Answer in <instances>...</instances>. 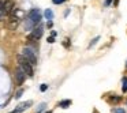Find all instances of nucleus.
<instances>
[{
  "mask_svg": "<svg viewBox=\"0 0 127 113\" xmlns=\"http://www.w3.org/2000/svg\"><path fill=\"white\" fill-rule=\"evenodd\" d=\"M41 22V12L40 10L33 8L29 11V17L25 22V29H34L37 25H40Z\"/></svg>",
  "mask_w": 127,
  "mask_h": 113,
  "instance_id": "nucleus-1",
  "label": "nucleus"
},
{
  "mask_svg": "<svg viewBox=\"0 0 127 113\" xmlns=\"http://www.w3.org/2000/svg\"><path fill=\"white\" fill-rule=\"evenodd\" d=\"M18 66H19L21 68L23 69V72H25V74L28 75V76H30V78H32V76L34 75L33 64H32L30 61H29L23 55H19V56H18Z\"/></svg>",
  "mask_w": 127,
  "mask_h": 113,
  "instance_id": "nucleus-2",
  "label": "nucleus"
},
{
  "mask_svg": "<svg viewBox=\"0 0 127 113\" xmlns=\"http://www.w3.org/2000/svg\"><path fill=\"white\" fill-rule=\"evenodd\" d=\"M42 33H44V29H42L41 25H37L36 27L32 30V33L28 36V40L29 41H38L40 38H41Z\"/></svg>",
  "mask_w": 127,
  "mask_h": 113,
  "instance_id": "nucleus-3",
  "label": "nucleus"
},
{
  "mask_svg": "<svg viewBox=\"0 0 127 113\" xmlns=\"http://www.w3.org/2000/svg\"><path fill=\"white\" fill-rule=\"evenodd\" d=\"M22 52H23L22 55L25 56V57L28 59V60L33 64V66H36V64H37V56H36V53H34V50L30 49V48H25Z\"/></svg>",
  "mask_w": 127,
  "mask_h": 113,
  "instance_id": "nucleus-4",
  "label": "nucleus"
},
{
  "mask_svg": "<svg viewBox=\"0 0 127 113\" xmlns=\"http://www.w3.org/2000/svg\"><path fill=\"white\" fill-rule=\"evenodd\" d=\"M25 79H26V74L23 72V69L21 68V67H18L17 71H15V82H17V85L21 86L25 82Z\"/></svg>",
  "mask_w": 127,
  "mask_h": 113,
  "instance_id": "nucleus-5",
  "label": "nucleus"
},
{
  "mask_svg": "<svg viewBox=\"0 0 127 113\" xmlns=\"http://www.w3.org/2000/svg\"><path fill=\"white\" fill-rule=\"evenodd\" d=\"M30 105H32V101L23 102V104H21L19 106H18V108H15V109L12 110V112H10V113H22L23 110H26V109H28L29 106H30Z\"/></svg>",
  "mask_w": 127,
  "mask_h": 113,
  "instance_id": "nucleus-6",
  "label": "nucleus"
},
{
  "mask_svg": "<svg viewBox=\"0 0 127 113\" xmlns=\"http://www.w3.org/2000/svg\"><path fill=\"white\" fill-rule=\"evenodd\" d=\"M4 8H6V15H10L11 11L15 8L14 7V1L12 0H7L6 3H4Z\"/></svg>",
  "mask_w": 127,
  "mask_h": 113,
  "instance_id": "nucleus-7",
  "label": "nucleus"
},
{
  "mask_svg": "<svg viewBox=\"0 0 127 113\" xmlns=\"http://www.w3.org/2000/svg\"><path fill=\"white\" fill-rule=\"evenodd\" d=\"M4 0H0V19H3V17L6 15V8H4Z\"/></svg>",
  "mask_w": 127,
  "mask_h": 113,
  "instance_id": "nucleus-8",
  "label": "nucleus"
},
{
  "mask_svg": "<svg viewBox=\"0 0 127 113\" xmlns=\"http://www.w3.org/2000/svg\"><path fill=\"white\" fill-rule=\"evenodd\" d=\"M70 105H71V101H70V99H64V101H62L60 104H59V106L60 108H64V109H66V108H68Z\"/></svg>",
  "mask_w": 127,
  "mask_h": 113,
  "instance_id": "nucleus-9",
  "label": "nucleus"
},
{
  "mask_svg": "<svg viewBox=\"0 0 127 113\" xmlns=\"http://www.w3.org/2000/svg\"><path fill=\"white\" fill-rule=\"evenodd\" d=\"M122 90H123V93L127 91V78H123V86H122Z\"/></svg>",
  "mask_w": 127,
  "mask_h": 113,
  "instance_id": "nucleus-10",
  "label": "nucleus"
},
{
  "mask_svg": "<svg viewBox=\"0 0 127 113\" xmlns=\"http://www.w3.org/2000/svg\"><path fill=\"white\" fill-rule=\"evenodd\" d=\"M45 17H47V19H52V17H53V14H52V11H51V10H47V11H45Z\"/></svg>",
  "mask_w": 127,
  "mask_h": 113,
  "instance_id": "nucleus-11",
  "label": "nucleus"
},
{
  "mask_svg": "<svg viewBox=\"0 0 127 113\" xmlns=\"http://www.w3.org/2000/svg\"><path fill=\"white\" fill-rule=\"evenodd\" d=\"M109 101L111 102H119V101H120V97H111Z\"/></svg>",
  "mask_w": 127,
  "mask_h": 113,
  "instance_id": "nucleus-12",
  "label": "nucleus"
},
{
  "mask_svg": "<svg viewBox=\"0 0 127 113\" xmlns=\"http://www.w3.org/2000/svg\"><path fill=\"white\" fill-rule=\"evenodd\" d=\"M22 94H23V90H22V89H21V90L19 91H17V94H15V98H21V97H22Z\"/></svg>",
  "mask_w": 127,
  "mask_h": 113,
  "instance_id": "nucleus-13",
  "label": "nucleus"
},
{
  "mask_svg": "<svg viewBox=\"0 0 127 113\" xmlns=\"http://www.w3.org/2000/svg\"><path fill=\"white\" fill-rule=\"evenodd\" d=\"M53 1V4H62V3H64L66 0H52Z\"/></svg>",
  "mask_w": 127,
  "mask_h": 113,
  "instance_id": "nucleus-14",
  "label": "nucleus"
},
{
  "mask_svg": "<svg viewBox=\"0 0 127 113\" xmlns=\"http://www.w3.org/2000/svg\"><path fill=\"white\" fill-rule=\"evenodd\" d=\"M98 40H100V37H96V38H94V40H93V41H92V44H90V45H89V46H90V48H92V46H93V44H96V42H97V41H98Z\"/></svg>",
  "mask_w": 127,
  "mask_h": 113,
  "instance_id": "nucleus-15",
  "label": "nucleus"
},
{
  "mask_svg": "<svg viewBox=\"0 0 127 113\" xmlns=\"http://www.w3.org/2000/svg\"><path fill=\"white\" fill-rule=\"evenodd\" d=\"M53 37H55V36L52 34V37H49V38H48V42H55V40H53Z\"/></svg>",
  "mask_w": 127,
  "mask_h": 113,
  "instance_id": "nucleus-16",
  "label": "nucleus"
},
{
  "mask_svg": "<svg viewBox=\"0 0 127 113\" xmlns=\"http://www.w3.org/2000/svg\"><path fill=\"white\" fill-rule=\"evenodd\" d=\"M47 87H48L47 85H42V86H41V91H45V90H47Z\"/></svg>",
  "mask_w": 127,
  "mask_h": 113,
  "instance_id": "nucleus-17",
  "label": "nucleus"
},
{
  "mask_svg": "<svg viewBox=\"0 0 127 113\" xmlns=\"http://www.w3.org/2000/svg\"><path fill=\"white\" fill-rule=\"evenodd\" d=\"M115 113H124V110H123V109H116Z\"/></svg>",
  "mask_w": 127,
  "mask_h": 113,
  "instance_id": "nucleus-18",
  "label": "nucleus"
},
{
  "mask_svg": "<svg viewBox=\"0 0 127 113\" xmlns=\"http://www.w3.org/2000/svg\"><path fill=\"white\" fill-rule=\"evenodd\" d=\"M93 113H98V112H97V110H93Z\"/></svg>",
  "mask_w": 127,
  "mask_h": 113,
  "instance_id": "nucleus-19",
  "label": "nucleus"
},
{
  "mask_svg": "<svg viewBox=\"0 0 127 113\" xmlns=\"http://www.w3.org/2000/svg\"><path fill=\"white\" fill-rule=\"evenodd\" d=\"M45 113H52V112H45Z\"/></svg>",
  "mask_w": 127,
  "mask_h": 113,
  "instance_id": "nucleus-20",
  "label": "nucleus"
},
{
  "mask_svg": "<svg viewBox=\"0 0 127 113\" xmlns=\"http://www.w3.org/2000/svg\"><path fill=\"white\" fill-rule=\"evenodd\" d=\"M126 66H127V64H126Z\"/></svg>",
  "mask_w": 127,
  "mask_h": 113,
  "instance_id": "nucleus-21",
  "label": "nucleus"
}]
</instances>
